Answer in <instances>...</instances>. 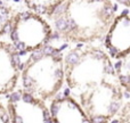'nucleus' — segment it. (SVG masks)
Here are the masks:
<instances>
[{"label": "nucleus", "instance_id": "nucleus-7", "mask_svg": "<svg viewBox=\"0 0 130 123\" xmlns=\"http://www.w3.org/2000/svg\"><path fill=\"white\" fill-rule=\"evenodd\" d=\"M83 123H91V122H89L87 119H85V120H83Z\"/></svg>", "mask_w": 130, "mask_h": 123}, {"label": "nucleus", "instance_id": "nucleus-8", "mask_svg": "<svg viewBox=\"0 0 130 123\" xmlns=\"http://www.w3.org/2000/svg\"><path fill=\"white\" fill-rule=\"evenodd\" d=\"M112 123H119V121H117V120H114V121H112Z\"/></svg>", "mask_w": 130, "mask_h": 123}, {"label": "nucleus", "instance_id": "nucleus-5", "mask_svg": "<svg viewBox=\"0 0 130 123\" xmlns=\"http://www.w3.org/2000/svg\"><path fill=\"white\" fill-rule=\"evenodd\" d=\"M8 120H9L8 114L4 113V114H2V116H1V121H2V123H7V122H8Z\"/></svg>", "mask_w": 130, "mask_h": 123}, {"label": "nucleus", "instance_id": "nucleus-9", "mask_svg": "<svg viewBox=\"0 0 130 123\" xmlns=\"http://www.w3.org/2000/svg\"><path fill=\"white\" fill-rule=\"evenodd\" d=\"M54 123H59V122H57V121H55V122H54Z\"/></svg>", "mask_w": 130, "mask_h": 123}, {"label": "nucleus", "instance_id": "nucleus-6", "mask_svg": "<svg viewBox=\"0 0 130 123\" xmlns=\"http://www.w3.org/2000/svg\"><path fill=\"white\" fill-rule=\"evenodd\" d=\"M45 123H54V122H53L50 119H48V120H45Z\"/></svg>", "mask_w": 130, "mask_h": 123}, {"label": "nucleus", "instance_id": "nucleus-3", "mask_svg": "<svg viewBox=\"0 0 130 123\" xmlns=\"http://www.w3.org/2000/svg\"><path fill=\"white\" fill-rule=\"evenodd\" d=\"M20 98H21V91L14 92V94H11V96H10V100H11V103H15V101L20 100Z\"/></svg>", "mask_w": 130, "mask_h": 123}, {"label": "nucleus", "instance_id": "nucleus-4", "mask_svg": "<svg viewBox=\"0 0 130 123\" xmlns=\"http://www.w3.org/2000/svg\"><path fill=\"white\" fill-rule=\"evenodd\" d=\"M14 123H23V119L20 115H14Z\"/></svg>", "mask_w": 130, "mask_h": 123}, {"label": "nucleus", "instance_id": "nucleus-1", "mask_svg": "<svg viewBox=\"0 0 130 123\" xmlns=\"http://www.w3.org/2000/svg\"><path fill=\"white\" fill-rule=\"evenodd\" d=\"M79 54L78 51H72L65 57V62L66 64H75L76 62H79Z\"/></svg>", "mask_w": 130, "mask_h": 123}, {"label": "nucleus", "instance_id": "nucleus-2", "mask_svg": "<svg viewBox=\"0 0 130 123\" xmlns=\"http://www.w3.org/2000/svg\"><path fill=\"white\" fill-rule=\"evenodd\" d=\"M91 122L92 123H105L106 117H104V116H92Z\"/></svg>", "mask_w": 130, "mask_h": 123}]
</instances>
